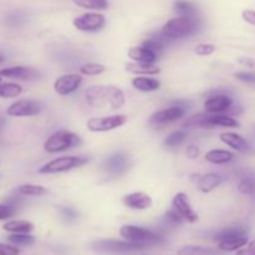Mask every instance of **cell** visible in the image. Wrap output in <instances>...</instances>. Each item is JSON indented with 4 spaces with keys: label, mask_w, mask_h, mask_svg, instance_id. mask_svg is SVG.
Segmentation results:
<instances>
[{
    "label": "cell",
    "mask_w": 255,
    "mask_h": 255,
    "mask_svg": "<svg viewBox=\"0 0 255 255\" xmlns=\"http://www.w3.org/2000/svg\"><path fill=\"white\" fill-rule=\"evenodd\" d=\"M85 101L92 109L116 111L125 106L126 96L114 85H94L85 90Z\"/></svg>",
    "instance_id": "1"
},
{
    "label": "cell",
    "mask_w": 255,
    "mask_h": 255,
    "mask_svg": "<svg viewBox=\"0 0 255 255\" xmlns=\"http://www.w3.org/2000/svg\"><path fill=\"white\" fill-rule=\"evenodd\" d=\"M201 27L198 16H184V15H178L177 17L168 20L166 24L162 26L161 34L166 37L168 41L173 40L184 39L191 35L196 34Z\"/></svg>",
    "instance_id": "2"
},
{
    "label": "cell",
    "mask_w": 255,
    "mask_h": 255,
    "mask_svg": "<svg viewBox=\"0 0 255 255\" xmlns=\"http://www.w3.org/2000/svg\"><path fill=\"white\" fill-rule=\"evenodd\" d=\"M81 143L79 134L67 129H59L47 137L44 143V149L50 154L60 153L75 148Z\"/></svg>",
    "instance_id": "3"
},
{
    "label": "cell",
    "mask_w": 255,
    "mask_h": 255,
    "mask_svg": "<svg viewBox=\"0 0 255 255\" xmlns=\"http://www.w3.org/2000/svg\"><path fill=\"white\" fill-rule=\"evenodd\" d=\"M89 162L90 158L86 156H62L42 164L37 172L41 174L64 173V172L72 171L75 168H80Z\"/></svg>",
    "instance_id": "4"
},
{
    "label": "cell",
    "mask_w": 255,
    "mask_h": 255,
    "mask_svg": "<svg viewBox=\"0 0 255 255\" xmlns=\"http://www.w3.org/2000/svg\"><path fill=\"white\" fill-rule=\"evenodd\" d=\"M120 236L125 241L133 242V243L143 244V246H156V244L163 243V238L154 232L148 231L146 228H141L137 226L126 224L120 228Z\"/></svg>",
    "instance_id": "5"
},
{
    "label": "cell",
    "mask_w": 255,
    "mask_h": 255,
    "mask_svg": "<svg viewBox=\"0 0 255 255\" xmlns=\"http://www.w3.org/2000/svg\"><path fill=\"white\" fill-rule=\"evenodd\" d=\"M187 107L182 105V102H176L172 106L167 107V109L157 111L149 117L148 125L153 128H161V127L166 126V125L172 124L174 121L183 119L186 116Z\"/></svg>",
    "instance_id": "6"
},
{
    "label": "cell",
    "mask_w": 255,
    "mask_h": 255,
    "mask_svg": "<svg viewBox=\"0 0 255 255\" xmlns=\"http://www.w3.org/2000/svg\"><path fill=\"white\" fill-rule=\"evenodd\" d=\"M204 110L207 114H228L237 115L241 112V107L234 105L233 99L229 95L217 94L207 97L204 101Z\"/></svg>",
    "instance_id": "7"
},
{
    "label": "cell",
    "mask_w": 255,
    "mask_h": 255,
    "mask_svg": "<svg viewBox=\"0 0 255 255\" xmlns=\"http://www.w3.org/2000/svg\"><path fill=\"white\" fill-rule=\"evenodd\" d=\"M146 246L133 242H120V241H100L92 244V249L100 253H114V254H127L142 251Z\"/></svg>",
    "instance_id": "8"
},
{
    "label": "cell",
    "mask_w": 255,
    "mask_h": 255,
    "mask_svg": "<svg viewBox=\"0 0 255 255\" xmlns=\"http://www.w3.org/2000/svg\"><path fill=\"white\" fill-rule=\"evenodd\" d=\"M126 122V115H111V116L92 117V119L87 120L86 127L91 132H109L120 128Z\"/></svg>",
    "instance_id": "9"
},
{
    "label": "cell",
    "mask_w": 255,
    "mask_h": 255,
    "mask_svg": "<svg viewBox=\"0 0 255 255\" xmlns=\"http://www.w3.org/2000/svg\"><path fill=\"white\" fill-rule=\"evenodd\" d=\"M72 25L84 32H97L106 25V16L101 12H85L72 20Z\"/></svg>",
    "instance_id": "10"
},
{
    "label": "cell",
    "mask_w": 255,
    "mask_h": 255,
    "mask_svg": "<svg viewBox=\"0 0 255 255\" xmlns=\"http://www.w3.org/2000/svg\"><path fill=\"white\" fill-rule=\"evenodd\" d=\"M41 104L36 100H17L6 109V115L11 117H29L41 112Z\"/></svg>",
    "instance_id": "11"
},
{
    "label": "cell",
    "mask_w": 255,
    "mask_h": 255,
    "mask_svg": "<svg viewBox=\"0 0 255 255\" xmlns=\"http://www.w3.org/2000/svg\"><path fill=\"white\" fill-rule=\"evenodd\" d=\"M81 74H65L57 77L54 82V90L60 96L74 94L82 84Z\"/></svg>",
    "instance_id": "12"
},
{
    "label": "cell",
    "mask_w": 255,
    "mask_h": 255,
    "mask_svg": "<svg viewBox=\"0 0 255 255\" xmlns=\"http://www.w3.org/2000/svg\"><path fill=\"white\" fill-rule=\"evenodd\" d=\"M129 169V161L126 154L117 152L107 157L104 162V171L112 177H121Z\"/></svg>",
    "instance_id": "13"
},
{
    "label": "cell",
    "mask_w": 255,
    "mask_h": 255,
    "mask_svg": "<svg viewBox=\"0 0 255 255\" xmlns=\"http://www.w3.org/2000/svg\"><path fill=\"white\" fill-rule=\"evenodd\" d=\"M172 207L178 212L184 221L188 223H196L198 221V214L194 212L188 196L184 192H178L172 199Z\"/></svg>",
    "instance_id": "14"
},
{
    "label": "cell",
    "mask_w": 255,
    "mask_h": 255,
    "mask_svg": "<svg viewBox=\"0 0 255 255\" xmlns=\"http://www.w3.org/2000/svg\"><path fill=\"white\" fill-rule=\"evenodd\" d=\"M122 202L125 206L134 211H144V209L151 208L153 204L152 197L144 192H132V193L126 194L122 198Z\"/></svg>",
    "instance_id": "15"
},
{
    "label": "cell",
    "mask_w": 255,
    "mask_h": 255,
    "mask_svg": "<svg viewBox=\"0 0 255 255\" xmlns=\"http://www.w3.org/2000/svg\"><path fill=\"white\" fill-rule=\"evenodd\" d=\"M129 59L134 62H147V64H154L158 60V52L149 49L146 45H139V46L129 47L127 51Z\"/></svg>",
    "instance_id": "16"
},
{
    "label": "cell",
    "mask_w": 255,
    "mask_h": 255,
    "mask_svg": "<svg viewBox=\"0 0 255 255\" xmlns=\"http://www.w3.org/2000/svg\"><path fill=\"white\" fill-rule=\"evenodd\" d=\"M0 76L17 80H35L40 76V74L31 67L12 66L0 70Z\"/></svg>",
    "instance_id": "17"
},
{
    "label": "cell",
    "mask_w": 255,
    "mask_h": 255,
    "mask_svg": "<svg viewBox=\"0 0 255 255\" xmlns=\"http://www.w3.org/2000/svg\"><path fill=\"white\" fill-rule=\"evenodd\" d=\"M221 141L228 147L233 148L234 151L241 152V153H248L251 151V146H249L248 141L241 134L234 133V132H223L219 136Z\"/></svg>",
    "instance_id": "18"
},
{
    "label": "cell",
    "mask_w": 255,
    "mask_h": 255,
    "mask_svg": "<svg viewBox=\"0 0 255 255\" xmlns=\"http://www.w3.org/2000/svg\"><path fill=\"white\" fill-rule=\"evenodd\" d=\"M248 244V236L247 233L237 234V236L226 237L218 241V248L222 252H237Z\"/></svg>",
    "instance_id": "19"
},
{
    "label": "cell",
    "mask_w": 255,
    "mask_h": 255,
    "mask_svg": "<svg viewBox=\"0 0 255 255\" xmlns=\"http://www.w3.org/2000/svg\"><path fill=\"white\" fill-rule=\"evenodd\" d=\"M126 70L136 76H156L161 74V69L157 65L147 62H128L126 65Z\"/></svg>",
    "instance_id": "20"
},
{
    "label": "cell",
    "mask_w": 255,
    "mask_h": 255,
    "mask_svg": "<svg viewBox=\"0 0 255 255\" xmlns=\"http://www.w3.org/2000/svg\"><path fill=\"white\" fill-rule=\"evenodd\" d=\"M223 183V177L218 173H207L199 177L197 187L202 193H211Z\"/></svg>",
    "instance_id": "21"
},
{
    "label": "cell",
    "mask_w": 255,
    "mask_h": 255,
    "mask_svg": "<svg viewBox=\"0 0 255 255\" xmlns=\"http://www.w3.org/2000/svg\"><path fill=\"white\" fill-rule=\"evenodd\" d=\"M132 86L136 90L141 92H153L159 90L161 87V82L154 77L148 76H136L132 79L131 81Z\"/></svg>",
    "instance_id": "22"
},
{
    "label": "cell",
    "mask_w": 255,
    "mask_h": 255,
    "mask_svg": "<svg viewBox=\"0 0 255 255\" xmlns=\"http://www.w3.org/2000/svg\"><path fill=\"white\" fill-rule=\"evenodd\" d=\"M204 158L209 163L221 166V164H226L233 161L234 154L227 149H211L209 152H207Z\"/></svg>",
    "instance_id": "23"
},
{
    "label": "cell",
    "mask_w": 255,
    "mask_h": 255,
    "mask_svg": "<svg viewBox=\"0 0 255 255\" xmlns=\"http://www.w3.org/2000/svg\"><path fill=\"white\" fill-rule=\"evenodd\" d=\"M238 191L242 194L255 198V173H253V172H244L242 174L238 182Z\"/></svg>",
    "instance_id": "24"
},
{
    "label": "cell",
    "mask_w": 255,
    "mask_h": 255,
    "mask_svg": "<svg viewBox=\"0 0 255 255\" xmlns=\"http://www.w3.org/2000/svg\"><path fill=\"white\" fill-rule=\"evenodd\" d=\"M5 232H9L11 234L16 233H22V234H30L32 231H34V224L29 221H22V219H19V221H10L7 223H5L2 226Z\"/></svg>",
    "instance_id": "25"
},
{
    "label": "cell",
    "mask_w": 255,
    "mask_h": 255,
    "mask_svg": "<svg viewBox=\"0 0 255 255\" xmlns=\"http://www.w3.org/2000/svg\"><path fill=\"white\" fill-rule=\"evenodd\" d=\"M17 192H19L21 196H29V197H42L45 194L49 193L47 188L45 187L39 186V184H21V186L17 187Z\"/></svg>",
    "instance_id": "26"
},
{
    "label": "cell",
    "mask_w": 255,
    "mask_h": 255,
    "mask_svg": "<svg viewBox=\"0 0 255 255\" xmlns=\"http://www.w3.org/2000/svg\"><path fill=\"white\" fill-rule=\"evenodd\" d=\"M22 87L15 82H0V97L12 99L21 95Z\"/></svg>",
    "instance_id": "27"
},
{
    "label": "cell",
    "mask_w": 255,
    "mask_h": 255,
    "mask_svg": "<svg viewBox=\"0 0 255 255\" xmlns=\"http://www.w3.org/2000/svg\"><path fill=\"white\" fill-rule=\"evenodd\" d=\"M178 255H219V252L213 248L198 246H187L178 251Z\"/></svg>",
    "instance_id": "28"
},
{
    "label": "cell",
    "mask_w": 255,
    "mask_h": 255,
    "mask_svg": "<svg viewBox=\"0 0 255 255\" xmlns=\"http://www.w3.org/2000/svg\"><path fill=\"white\" fill-rule=\"evenodd\" d=\"M173 10L178 15H184V16H197V7L194 4L187 0H177L173 4Z\"/></svg>",
    "instance_id": "29"
},
{
    "label": "cell",
    "mask_w": 255,
    "mask_h": 255,
    "mask_svg": "<svg viewBox=\"0 0 255 255\" xmlns=\"http://www.w3.org/2000/svg\"><path fill=\"white\" fill-rule=\"evenodd\" d=\"M107 67L104 64H97V62H89L84 64L79 67V71L81 75L85 76H97L104 72H106Z\"/></svg>",
    "instance_id": "30"
},
{
    "label": "cell",
    "mask_w": 255,
    "mask_h": 255,
    "mask_svg": "<svg viewBox=\"0 0 255 255\" xmlns=\"http://www.w3.org/2000/svg\"><path fill=\"white\" fill-rule=\"evenodd\" d=\"M75 5L87 10H106L109 7L107 0H72Z\"/></svg>",
    "instance_id": "31"
},
{
    "label": "cell",
    "mask_w": 255,
    "mask_h": 255,
    "mask_svg": "<svg viewBox=\"0 0 255 255\" xmlns=\"http://www.w3.org/2000/svg\"><path fill=\"white\" fill-rule=\"evenodd\" d=\"M187 133L184 131H176L169 133L168 136L164 138V146L169 147V148H174V147H178L186 141Z\"/></svg>",
    "instance_id": "32"
},
{
    "label": "cell",
    "mask_w": 255,
    "mask_h": 255,
    "mask_svg": "<svg viewBox=\"0 0 255 255\" xmlns=\"http://www.w3.org/2000/svg\"><path fill=\"white\" fill-rule=\"evenodd\" d=\"M7 241L12 244V246H31L35 243V238L31 234H22L16 233L11 234L7 237Z\"/></svg>",
    "instance_id": "33"
},
{
    "label": "cell",
    "mask_w": 255,
    "mask_h": 255,
    "mask_svg": "<svg viewBox=\"0 0 255 255\" xmlns=\"http://www.w3.org/2000/svg\"><path fill=\"white\" fill-rule=\"evenodd\" d=\"M26 20H27V16L25 12L12 11L7 15L6 19H5V22L11 27H21L22 25L26 22Z\"/></svg>",
    "instance_id": "34"
},
{
    "label": "cell",
    "mask_w": 255,
    "mask_h": 255,
    "mask_svg": "<svg viewBox=\"0 0 255 255\" xmlns=\"http://www.w3.org/2000/svg\"><path fill=\"white\" fill-rule=\"evenodd\" d=\"M217 50L216 45L214 44H208V42H202L194 46L193 51L194 54L198 55V56H209V55L213 54Z\"/></svg>",
    "instance_id": "35"
},
{
    "label": "cell",
    "mask_w": 255,
    "mask_h": 255,
    "mask_svg": "<svg viewBox=\"0 0 255 255\" xmlns=\"http://www.w3.org/2000/svg\"><path fill=\"white\" fill-rule=\"evenodd\" d=\"M16 214V207L14 204H0V221H6Z\"/></svg>",
    "instance_id": "36"
},
{
    "label": "cell",
    "mask_w": 255,
    "mask_h": 255,
    "mask_svg": "<svg viewBox=\"0 0 255 255\" xmlns=\"http://www.w3.org/2000/svg\"><path fill=\"white\" fill-rule=\"evenodd\" d=\"M247 233L246 229L243 228H228L224 229V231L219 232L218 234L216 236V241H221V239L226 238V237H231V236H237V234H244Z\"/></svg>",
    "instance_id": "37"
},
{
    "label": "cell",
    "mask_w": 255,
    "mask_h": 255,
    "mask_svg": "<svg viewBox=\"0 0 255 255\" xmlns=\"http://www.w3.org/2000/svg\"><path fill=\"white\" fill-rule=\"evenodd\" d=\"M234 76H236V79H238L239 81L255 85V72H248V71L236 72V74H234Z\"/></svg>",
    "instance_id": "38"
},
{
    "label": "cell",
    "mask_w": 255,
    "mask_h": 255,
    "mask_svg": "<svg viewBox=\"0 0 255 255\" xmlns=\"http://www.w3.org/2000/svg\"><path fill=\"white\" fill-rule=\"evenodd\" d=\"M166 219L172 224H182V222L184 221V219L182 218L181 214H179L173 207H172V209H169V211L166 213Z\"/></svg>",
    "instance_id": "39"
},
{
    "label": "cell",
    "mask_w": 255,
    "mask_h": 255,
    "mask_svg": "<svg viewBox=\"0 0 255 255\" xmlns=\"http://www.w3.org/2000/svg\"><path fill=\"white\" fill-rule=\"evenodd\" d=\"M20 251L11 244L0 243V255H19Z\"/></svg>",
    "instance_id": "40"
},
{
    "label": "cell",
    "mask_w": 255,
    "mask_h": 255,
    "mask_svg": "<svg viewBox=\"0 0 255 255\" xmlns=\"http://www.w3.org/2000/svg\"><path fill=\"white\" fill-rule=\"evenodd\" d=\"M234 255H255V239L249 242L246 246V248L243 247L242 249L237 251V253Z\"/></svg>",
    "instance_id": "41"
},
{
    "label": "cell",
    "mask_w": 255,
    "mask_h": 255,
    "mask_svg": "<svg viewBox=\"0 0 255 255\" xmlns=\"http://www.w3.org/2000/svg\"><path fill=\"white\" fill-rule=\"evenodd\" d=\"M242 17H243L244 21L248 22V24L251 25H254L255 26V10H252V9L243 10V12H242Z\"/></svg>",
    "instance_id": "42"
},
{
    "label": "cell",
    "mask_w": 255,
    "mask_h": 255,
    "mask_svg": "<svg viewBox=\"0 0 255 255\" xmlns=\"http://www.w3.org/2000/svg\"><path fill=\"white\" fill-rule=\"evenodd\" d=\"M61 214L65 219H67V221H74V219L77 218L76 211L72 208H70V207H62Z\"/></svg>",
    "instance_id": "43"
},
{
    "label": "cell",
    "mask_w": 255,
    "mask_h": 255,
    "mask_svg": "<svg viewBox=\"0 0 255 255\" xmlns=\"http://www.w3.org/2000/svg\"><path fill=\"white\" fill-rule=\"evenodd\" d=\"M186 156L189 159H197L199 156V148L196 144H189L186 148Z\"/></svg>",
    "instance_id": "44"
},
{
    "label": "cell",
    "mask_w": 255,
    "mask_h": 255,
    "mask_svg": "<svg viewBox=\"0 0 255 255\" xmlns=\"http://www.w3.org/2000/svg\"><path fill=\"white\" fill-rule=\"evenodd\" d=\"M238 61H239V64L244 65V66L252 67V69H253V67L255 66V62L252 59H248V57H241Z\"/></svg>",
    "instance_id": "45"
},
{
    "label": "cell",
    "mask_w": 255,
    "mask_h": 255,
    "mask_svg": "<svg viewBox=\"0 0 255 255\" xmlns=\"http://www.w3.org/2000/svg\"><path fill=\"white\" fill-rule=\"evenodd\" d=\"M5 124H6V120L4 117H0V131L5 127Z\"/></svg>",
    "instance_id": "46"
},
{
    "label": "cell",
    "mask_w": 255,
    "mask_h": 255,
    "mask_svg": "<svg viewBox=\"0 0 255 255\" xmlns=\"http://www.w3.org/2000/svg\"><path fill=\"white\" fill-rule=\"evenodd\" d=\"M4 60H5V57L2 56V55H0V64H1V62H4Z\"/></svg>",
    "instance_id": "47"
},
{
    "label": "cell",
    "mask_w": 255,
    "mask_h": 255,
    "mask_svg": "<svg viewBox=\"0 0 255 255\" xmlns=\"http://www.w3.org/2000/svg\"><path fill=\"white\" fill-rule=\"evenodd\" d=\"M0 82H1V76H0Z\"/></svg>",
    "instance_id": "48"
},
{
    "label": "cell",
    "mask_w": 255,
    "mask_h": 255,
    "mask_svg": "<svg viewBox=\"0 0 255 255\" xmlns=\"http://www.w3.org/2000/svg\"><path fill=\"white\" fill-rule=\"evenodd\" d=\"M0 144H1V142H0Z\"/></svg>",
    "instance_id": "49"
}]
</instances>
